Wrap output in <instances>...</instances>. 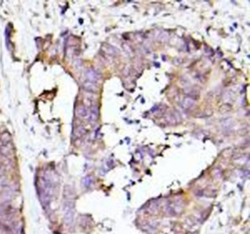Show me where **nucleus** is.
Returning a JSON list of instances; mask_svg holds the SVG:
<instances>
[{
	"label": "nucleus",
	"mask_w": 250,
	"mask_h": 234,
	"mask_svg": "<svg viewBox=\"0 0 250 234\" xmlns=\"http://www.w3.org/2000/svg\"><path fill=\"white\" fill-rule=\"evenodd\" d=\"M86 78H87L88 82L97 84V82L99 81L100 75L98 74V72H97L94 68H90V69H88L87 72H86Z\"/></svg>",
	"instance_id": "f257e3e1"
},
{
	"label": "nucleus",
	"mask_w": 250,
	"mask_h": 234,
	"mask_svg": "<svg viewBox=\"0 0 250 234\" xmlns=\"http://www.w3.org/2000/svg\"><path fill=\"white\" fill-rule=\"evenodd\" d=\"M194 101L190 98H186L182 103V105L184 106L185 108H190L192 106H194Z\"/></svg>",
	"instance_id": "20e7f679"
},
{
	"label": "nucleus",
	"mask_w": 250,
	"mask_h": 234,
	"mask_svg": "<svg viewBox=\"0 0 250 234\" xmlns=\"http://www.w3.org/2000/svg\"><path fill=\"white\" fill-rule=\"evenodd\" d=\"M84 88H85V90H87V91L94 92L97 90V84H94V83H91V82L86 81L84 83Z\"/></svg>",
	"instance_id": "39448f33"
},
{
	"label": "nucleus",
	"mask_w": 250,
	"mask_h": 234,
	"mask_svg": "<svg viewBox=\"0 0 250 234\" xmlns=\"http://www.w3.org/2000/svg\"><path fill=\"white\" fill-rule=\"evenodd\" d=\"M99 116V108L98 106H92V109L89 110V116H88V119L90 120L92 123H94L95 121H97Z\"/></svg>",
	"instance_id": "f03ea898"
},
{
	"label": "nucleus",
	"mask_w": 250,
	"mask_h": 234,
	"mask_svg": "<svg viewBox=\"0 0 250 234\" xmlns=\"http://www.w3.org/2000/svg\"><path fill=\"white\" fill-rule=\"evenodd\" d=\"M76 114H77L79 117L87 118L88 119V116H89V110H88V108L86 107V106L79 105L77 107V110H76Z\"/></svg>",
	"instance_id": "7ed1b4c3"
}]
</instances>
